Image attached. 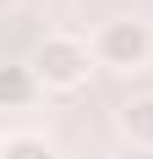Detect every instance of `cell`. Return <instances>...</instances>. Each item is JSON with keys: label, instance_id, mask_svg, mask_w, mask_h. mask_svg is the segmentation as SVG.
Returning a JSON list of instances; mask_svg holds the SVG:
<instances>
[{"label": "cell", "instance_id": "cell-1", "mask_svg": "<svg viewBox=\"0 0 153 159\" xmlns=\"http://www.w3.org/2000/svg\"><path fill=\"white\" fill-rule=\"evenodd\" d=\"M148 55H153V33L137 16H115L93 33V61L115 66V71H137V66H148Z\"/></svg>", "mask_w": 153, "mask_h": 159}, {"label": "cell", "instance_id": "cell-2", "mask_svg": "<svg viewBox=\"0 0 153 159\" xmlns=\"http://www.w3.org/2000/svg\"><path fill=\"white\" fill-rule=\"evenodd\" d=\"M33 77L44 88H76L88 77V44L71 33H44L33 49Z\"/></svg>", "mask_w": 153, "mask_h": 159}, {"label": "cell", "instance_id": "cell-3", "mask_svg": "<svg viewBox=\"0 0 153 159\" xmlns=\"http://www.w3.org/2000/svg\"><path fill=\"white\" fill-rule=\"evenodd\" d=\"M120 132H126L137 148H153V93H148V99H131V104L120 110Z\"/></svg>", "mask_w": 153, "mask_h": 159}, {"label": "cell", "instance_id": "cell-4", "mask_svg": "<svg viewBox=\"0 0 153 159\" xmlns=\"http://www.w3.org/2000/svg\"><path fill=\"white\" fill-rule=\"evenodd\" d=\"M0 159H55V148L44 137H33V132H11L0 143Z\"/></svg>", "mask_w": 153, "mask_h": 159}, {"label": "cell", "instance_id": "cell-5", "mask_svg": "<svg viewBox=\"0 0 153 159\" xmlns=\"http://www.w3.org/2000/svg\"><path fill=\"white\" fill-rule=\"evenodd\" d=\"M33 66H6V82H0V93H6V104H22V99L33 93Z\"/></svg>", "mask_w": 153, "mask_h": 159}]
</instances>
